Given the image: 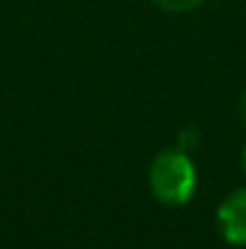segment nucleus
<instances>
[{
  "label": "nucleus",
  "instance_id": "1",
  "mask_svg": "<svg viewBox=\"0 0 246 249\" xmlns=\"http://www.w3.org/2000/svg\"><path fill=\"white\" fill-rule=\"evenodd\" d=\"M150 191L164 206H186L198 186V174L193 160L183 148H166L155 155L150 165Z\"/></svg>",
  "mask_w": 246,
  "mask_h": 249
},
{
  "label": "nucleus",
  "instance_id": "2",
  "mask_svg": "<svg viewBox=\"0 0 246 249\" xmlns=\"http://www.w3.org/2000/svg\"><path fill=\"white\" fill-rule=\"evenodd\" d=\"M215 223L227 245L246 247V186L234 189L220 201Z\"/></svg>",
  "mask_w": 246,
  "mask_h": 249
},
{
  "label": "nucleus",
  "instance_id": "3",
  "mask_svg": "<svg viewBox=\"0 0 246 249\" xmlns=\"http://www.w3.org/2000/svg\"><path fill=\"white\" fill-rule=\"evenodd\" d=\"M152 2L164 12H191L200 7L205 0H152Z\"/></svg>",
  "mask_w": 246,
  "mask_h": 249
},
{
  "label": "nucleus",
  "instance_id": "4",
  "mask_svg": "<svg viewBox=\"0 0 246 249\" xmlns=\"http://www.w3.org/2000/svg\"><path fill=\"white\" fill-rule=\"evenodd\" d=\"M237 114H239V121L246 126V89L242 92V97H239V104H237Z\"/></svg>",
  "mask_w": 246,
  "mask_h": 249
},
{
  "label": "nucleus",
  "instance_id": "5",
  "mask_svg": "<svg viewBox=\"0 0 246 249\" xmlns=\"http://www.w3.org/2000/svg\"><path fill=\"white\" fill-rule=\"evenodd\" d=\"M242 165H244V172H246V145H244V150H242Z\"/></svg>",
  "mask_w": 246,
  "mask_h": 249
}]
</instances>
